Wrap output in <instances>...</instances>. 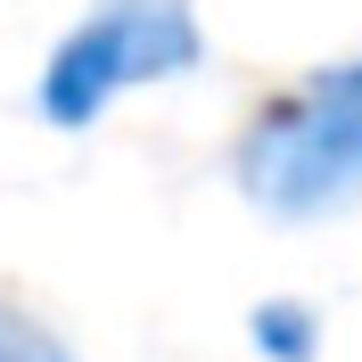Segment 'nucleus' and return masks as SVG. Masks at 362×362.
<instances>
[{"label": "nucleus", "instance_id": "nucleus-4", "mask_svg": "<svg viewBox=\"0 0 362 362\" xmlns=\"http://www.w3.org/2000/svg\"><path fill=\"white\" fill-rule=\"evenodd\" d=\"M0 362H74V354L49 338L42 321H25V313H8V305H0Z\"/></svg>", "mask_w": 362, "mask_h": 362}, {"label": "nucleus", "instance_id": "nucleus-2", "mask_svg": "<svg viewBox=\"0 0 362 362\" xmlns=\"http://www.w3.org/2000/svg\"><path fill=\"white\" fill-rule=\"evenodd\" d=\"M206 66V25L198 0H90L83 17L58 33V49L42 58L33 107L58 132H90L115 99L157 90L173 74Z\"/></svg>", "mask_w": 362, "mask_h": 362}, {"label": "nucleus", "instance_id": "nucleus-3", "mask_svg": "<svg viewBox=\"0 0 362 362\" xmlns=\"http://www.w3.org/2000/svg\"><path fill=\"white\" fill-rule=\"evenodd\" d=\"M247 338L264 362H321V313L305 296H264L247 313Z\"/></svg>", "mask_w": 362, "mask_h": 362}, {"label": "nucleus", "instance_id": "nucleus-1", "mask_svg": "<svg viewBox=\"0 0 362 362\" xmlns=\"http://www.w3.org/2000/svg\"><path fill=\"white\" fill-rule=\"evenodd\" d=\"M230 181L272 223H329L362 206V49L264 99L230 148Z\"/></svg>", "mask_w": 362, "mask_h": 362}]
</instances>
